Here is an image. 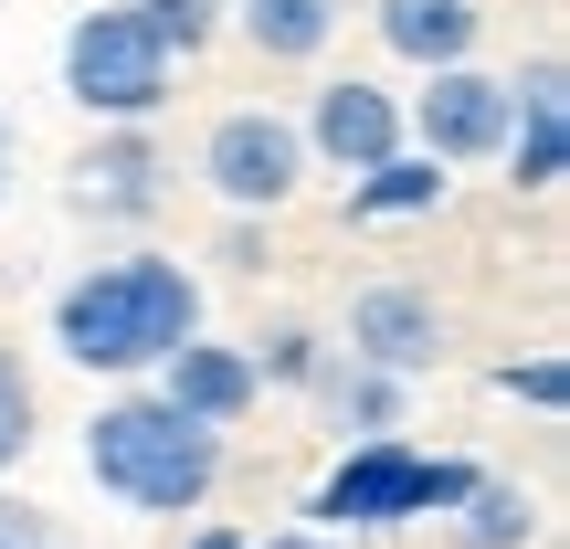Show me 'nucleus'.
I'll return each mask as SVG.
<instances>
[{
  "mask_svg": "<svg viewBox=\"0 0 570 549\" xmlns=\"http://www.w3.org/2000/svg\"><path fill=\"white\" fill-rule=\"evenodd\" d=\"M202 339V275L169 265V254H117V265H85L53 296V349L96 381H138L169 349Z\"/></svg>",
  "mask_w": 570,
  "mask_h": 549,
  "instance_id": "obj_1",
  "label": "nucleus"
},
{
  "mask_svg": "<svg viewBox=\"0 0 570 549\" xmlns=\"http://www.w3.org/2000/svg\"><path fill=\"white\" fill-rule=\"evenodd\" d=\"M85 476H96L117 508H138V518H190L223 487V433L180 423L159 391H127V402H106L96 423H85Z\"/></svg>",
  "mask_w": 570,
  "mask_h": 549,
  "instance_id": "obj_2",
  "label": "nucleus"
},
{
  "mask_svg": "<svg viewBox=\"0 0 570 549\" xmlns=\"http://www.w3.org/2000/svg\"><path fill=\"white\" fill-rule=\"evenodd\" d=\"M475 487L465 454H423V444H338V465L317 476L306 518L317 539H360V529H412V518H454V497Z\"/></svg>",
  "mask_w": 570,
  "mask_h": 549,
  "instance_id": "obj_3",
  "label": "nucleus"
},
{
  "mask_svg": "<svg viewBox=\"0 0 570 549\" xmlns=\"http://www.w3.org/2000/svg\"><path fill=\"white\" fill-rule=\"evenodd\" d=\"M63 96H75L85 117L138 127V117L169 106V53L148 42L138 11H85L75 32H63Z\"/></svg>",
  "mask_w": 570,
  "mask_h": 549,
  "instance_id": "obj_4",
  "label": "nucleus"
},
{
  "mask_svg": "<svg viewBox=\"0 0 570 549\" xmlns=\"http://www.w3.org/2000/svg\"><path fill=\"white\" fill-rule=\"evenodd\" d=\"M202 180L223 190L233 212H275V202H296V180H306V138H296V117H275V106H233V117L202 138Z\"/></svg>",
  "mask_w": 570,
  "mask_h": 549,
  "instance_id": "obj_5",
  "label": "nucleus"
},
{
  "mask_svg": "<svg viewBox=\"0 0 570 549\" xmlns=\"http://www.w3.org/2000/svg\"><path fill=\"white\" fill-rule=\"evenodd\" d=\"M402 138L423 148L433 169L497 159V148H508V85L475 75V63H444V75H423V96L402 106Z\"/></svg>",
  "mask_w": 570,
  "mask_h": 549,
  "instance_id": "obj_6",
  "label": "nucleus"
},
{
  "mask_svg": "<svg viewBox=\"0 0 570 549\" xmlns=\"http://www.w3.org/2000/svg\"><path fill=\"white\" fill-rule=\"evenodd\" d=\"M306 159H327V169H381V159H402V96L391 85H370V75H338V85H317V106H306Z\"/></svg>",
  "mask_w": 570,
  "mask_h": 549,
  "instance_id": "obj_7",
  "label": "nucleus"
},
{
  "mask_svg": "<svg viewBox=\"0 0 570 549\" xmlns=\"http://www.w3.org/2000/svg\"><path fill=\"white\" fill-rule=\"evenodd\" d=\"M348 360L381 370V381H423V370L444 360V306H433L423 285H360V306H348Z\"/></svg>",
  "mask_w": 570,
  "mask_h": 549,
  "instance_id": "obj_8",
  "label": "nucleus"
},
{
  "mask_svg": "<svg viewBox=\"0 0 570 549\" xmlns=\"http://www.w3.org/2000/svg\"><path fill=\"white\" fill-rule=\"evenodd\" d=\"M159 402L180 412V423H202V433H233L254 412V360L223 349V339H190V349L159 360Z\"/></svg>",
  "mask_w": 570,
  "mask_h": 549,
  "instance_id": "obj_9",
  "label": "nucleus"
},
{
  "mask_svg": "<svg viewBox=\"0 0 570 549\" xmlns=\"http://www.w3.org/2000/svg\"><path fill=\"white\" fill-rule=\"evenodd\" d=\"M508 180L518 190H560L570 169V106H560V63H529V85H508Z\"/></svg>",
  "mask_w": 570,
  "mask_h": 549,
  "instance_id": "obj_10",
  "label": "nucleus"
},
{
  "mask_svg": "<svg viewBox=\"0 0 570 549\" xmlns=\"http://www.w3.org/2000/svg\"><path fill=\"white\" fill-rule=\"evenodd\" d=\"M75 212H159V148L127 127L75 159Z\"/></svg>",
  "mask_w": 570,
  "mask_h": 549,
  "instance_id": "obj_11",
  "label": "nucleus"
},
{
  "mask_svg": "<svg viewBox=\"0 0 570 549\" xmlns=\"http://www.w3.org/2000/svg\"><path fill=\"white\" fill-rule=\"evenodd\" d=\"M317 412H327L338 444H391V433H402V381H381V370H360V360H327L317 370Z\"/></svg>",
  "mask_w": 570,
  "mask_h": 549,
  "instance_id": "obj_12",
  "label": "nucleus"
},
{
  "mask_svg": "<svg viewBox=\"0 0 570 549\" xmlns=\"http://www.w3.org/2000/svg\"><path fill=\"white\" fill-rule=\"evenodd\" d=\"M381 42L423 75H444L475 53V0H381Z\"/></svg>",
  "mask_w": 570,
  "mask_h": 549,
  "instance_id": "obj_13",
  "label": "nucleus"
},
{
  "mask_svg": "<svg viewBox=\"0 0 570 549\" xmlns=\"http://www.w3.org/2000/svg\"><path fill=\"white\" fill-rule=\"evenodd\" d=\"M338 11H348V0H244V42L265 63H306V53H327Z\"/></svg>",
  "mask_w": 570,
  "mask_h": 549,
  "instance_id": "obj_14",
  "label": "nucleus"
},
{
  "mask_svg": "<svg viewBox=\"0 0 570 549\" xmlns=\"http://www.w3.org/2000/svg\"><path fill=\"white\" fill-rule=\"evenodd\" d=\"M529 539H539V497L529 487L475 476V487L454 497V549H529Z\"/></svg>",
  "mask_w": 570,
  "mask_h": 549,
  "instance_id": "obj_15",
  "label": "nucleus"
},
{
  "mask_svg": "<svg viewBox=\"0 0 570 549\" xmlns=\"http://www.w3.org/2000/svg\"><path fill=\"white\" fill-rule=\"evenodd\" d=\"M433 202H444V169H433L423 148H402V159L348 180V223H402V212H433Z\"/></svg>",
  "mask_w": 570,
  "mask_h": 549,
  "instance_id": "obj_16",
  "label": "nucleus"
},
{
  "mask_svg": "<svg viewBox=\"0 0 570 549\" xmlns=\"http://www.w3.org/2000/svg\"><path fill=\"white\" fill-rule=\"evenodd\" d=\"M244 360H254V391H265V381H285V391H317L327 349H317V327H275V339H254Z\"/></svg>",
  "mask_w": 570,
  "mask_h": 549,
  "instance_id": "obj_17",
  "label": "nucleus"
},
{
  "mask_svg": "<svg viewBox=\"0 0 570 549\" xmlns=\"http://www.w3.org/2000/svg\"><path fill=\"white\" fill-rule=\"evenodd\" d=\"M32 423H42V402H32V370H21V349H0V476L32 454Z\"/></svg>",
  "mask_w": 570,
  "mask_h": 549,
  "instance_id": "obj_18",
  "label": "nucleus"
},
{
  "mask_svg": "<svg viewBox=\"0 0 570 549\" xmlns=\"http://www.w3.org/2000/svg\"><path fill=\"white\" fill-rule=\"evenodd\" d=\"M138 21H148V42H159V53L180 63V53H202V42H212L223 0H138Z\"/></svg>",
  "mask_w": 570,
  "mask_h": 549,
  "instance_id": "obj_19",
  "label": "nucleus"
},
{
  "mask_svg": "<svg viewBox=\"0 0 570 549\" xmlns=\"http://www.w3.org/2000/svg\"><path fill=\"white\" fill-rule=\"evenodd\" d=\"M497 391H508V402H529V412H560V402H570V370L539 349V360H508V370H497Z\"/></svg>",
  "mask_w": 570,
  "mask_h": 549,
  "instance_id": "obj_20",
  "label": "nucleus"
},
{
  "mask_svg": "<svg viewBox=\"0 0 570 549\" xmlns=\"http://www.w3.org/2000/svg\"><path fill=\"white\" fill-rule=\"evenodd\" d=\"M0 549H75V539H63L53 508H32V497H0Z\"/></svg>",
  "mask_w": 570,
  "mask_h": 549,
  "instance_id": "obj_21",
  "label": "nucleus"
},
{
  "mask_svg": "<svg viewBox=\"0 0 570 549\" xmlns=\"http://www.w3.org/2000/svg\"><path fill=\"white\" fill-rule=\"evenodd\" d=\"M223 265H233V275H265V265H275V244H265L254 223H233V233H223Z\"/></svg>",
  "mask_w": 570,
  "mask_h": 549,
  "instance_id": "obj_22",
  "label": "nucleus"
},
{
  "mask_svg": "<svg viewBox=\"0 0 570 549\" xmlns=\"http://www.w3.org/2000/svg\"><path fill=\"white\" fill-rule=\"evenodd\" d=\"M180 549H244V529H223V518H202V529H190Z\"/></svg>",
  "mask_w": 570,
  "mask_h": 549,
  "instance_id": "obj_23",
  "label": "nucleus"
},
{
  "mask_svg": "<svg viewBox=\"0 0 570 549\" xmlns=\"http://www.w3.org/2000/svg\"><path fill=\"white\" fill-rule=\"evenodd\" d=\"M244 549H338V539H317V529H275V539H244Z\"/></svg>",
  "mask_w": 570,
  "mask_h": 549,
  "instance_id": "obj_24",
  "label": "nucleus"
},
{
  "mask_svg": "<svg viewBox=\"0 0 570 549\" xmlns=\"http://www.w3.org/2000/svg\"><path fill=\"white\" fill-rule=\"evenodd\" d=\"M0 190H11V117H0Z\"/></svg>",
  "mask_w": 570,
  "mask_h": 549,
  "instance_id": "obj_25",
  "label": "nucleus"
}]
</instances>
